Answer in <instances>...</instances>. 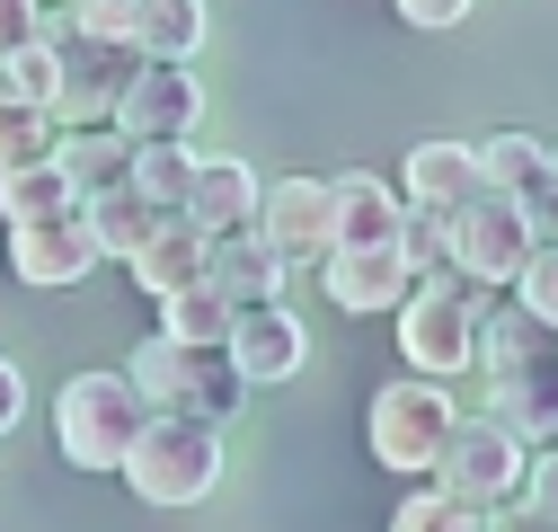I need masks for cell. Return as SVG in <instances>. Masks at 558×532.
I'll return each instance as SVG.
<instances>
[{
    "instance_id": "31",
    "label": "cell",
    "mask_w": 558,
    "mask_h": 532,
    "mask_svg": "<svg viewBox=\"0 0 558 532\" xmlns=\"http://www.w3.org/2000/svg\"><path fill=\"white\" fill-rule=\"evenodd\" d=\"M62 10H72V36H98V45L133 36V0H62Z\"/></svg>"
},
{
    "instance_id": "20",
    "label": "cell",
    "mask_w": 558,
    "mask_h": 532,
    "mask_svg": "<svg viewBox=\"0 0 558 532\" xmlns=\"http://www.w3.org/2000/svg\"><path fill=\"white\" fill-rule=\"evenodd\" d=\"M204 36H214V10L204 0H133V53L143 62H186V53H204Z\"/></svg>"
},
{
    "instance_id": "36",
    "label": "cell",
    "mask_w": 558,
    "mask_h": 532,
    "mask_svg": "<svg viewBox=\"0 0 558 532\" xmlns=\"http://www.w3.org/2000/svg\"><path fill=\"white\" fill-rule=\"evenodd\" d=\"M487 532H558V523H541L532 506H506V515H497V523H487Z\"/></svg>"
},
{
    "instance_id": "14",
    "label": "cell",
    "mask_w": 558,
    "mask_h": 532,
    "mask_svg": "<svg viewBox=\"0 0 558 532\" xmlns=\"http://www.w3.org/2000/svg\"><path fill=\"white\" fill-rule=\"evenodd\" d=\"M275 257H328V178H275L257 186V222H248Z\"/></svg>"
},
{
    "instance_id": "4",
    "label": "cell",
    "mask_w": 558,
    "mask_h": 532,
    "mask_svg": "<svg viewBox=\"0 0 558 532\" xmlns=\"http://www.w3.org/2000/svg\"><path fill=\"white\" fill-rule=\"evenodd\" d=\"M124 488L143 506H204L222 488V426L195 418H143V435L124 444Z\"/></svg>"
},
{
    "instance_id": "32",
    "label": "cell",
    "mask_w": 558,
    "mask_h": 532,
    "mask_svg": "<svg viewBox=\"0 0 558 532\" xmlns=\"http://www.w3.org/2000/svg\"><path fill=\"white\" fill-rule=\"evenodd\" d=\"M45 36V0H0V53H19Z\"/></svg>"
},
{
    "instance_id": "8",
    "label": "cell",
    "mask_w": 558,
    "mask_h": 532,
    "mask_svg": "<svg viewBox=\"0 0 558 532\" xmlns=\"http://www.w3.org/2000/svg\"><path fill=\"white\" fill-rule=\"evenodd\" d=\"M523 471H532V444H514L497 418H452V435L435 452V488L461 497V506H478V515L506 506L523 488Z\"/></svg>"
},
{
    "instance_id": "5",
    "label": "cell",
    "mask_w": 558,
    "mask_h": 532,
    "mask_svg": "<svg viewBox=\"0 0 558 532\" xmlns=\"http://www.w3.org/2000/svg\"><path fill=\"white\" fill-rule=\"evenodd\" d=\"M143 399H133L124 373H72L53 399V452L72 471H124V444L143 435Z\"/></svg>"
},
{
    "instance_id": "19",
    "label": "cell",
    "mask_w": 558,
    "mask_h": 532,
    "mask_svg": "<svg viewBox=\"0 0 558 532\" xmlns=\"http://www.w3.org/2000/svg\"><path fill=\"white\" fill-rule=\"evenodd\" d=\"M399 195H408V214H452V205H470V195H478V152H470V143H416Z\"/></svg>"
},
{
    "instance_id": "30",
    "label": "cell",
    "mask_w": 558,
    "mask_h": 532,
    "mask_svg": "<svg viewBox=\"0 0 558 532\" xmlns=\"http://www.w3.org/2000/svg\"><path fill=\"white\" fill-rule=\"evenodd\" d=\"M514 302L549 328V338H558V249H532V266H523V276H514Z\"/></svg>"
},
{
    "instance_id": "9",
    "label": "cell",
    "mask_w": 558,
    "mask_h": 532,
    "mask_svg": "<svg viewBox=\"0 0 558 532\" xmlns=\"http://www.w3.org/2000/svg\"><path fill=\"white\" fill-rule=\"evenodd\" d=\"M133 45H98V36H53V124H72V133H89V124H107L116 116V98H124V81H133Z\"/></svg>"
},
{
    "instance_id": "34",
    "label": "cell",
    "mask_w": 558,
    "mask_h": 532,
    "mask_svg": "<svg viewBox=\"0 0 558 532\" xmlns=\"http://www.w3.org/2000/svg\"><path fill=\"white\" fill-rule=\"evenodd\" d=\"M399 19H408V27H426V36H444V27L470 19V0H399Z\"/></svg>"
},
{
    "instance_id": "33",
    "label": "cell",
    "mask_w": 558,
    "mask_h": 532,
    "mask_svg": "<svg viewBox=\"0 0 558 532\" xmlns=\"http://www.w3.org/2000/svg\"><path fill=\"white\" fill-rule=\"evenodd\" d=\"M523 506H532L541 523H558V452H541L532 471H523Z\"/></svg>"
},
{
    "instance_id": "23",
    "label": "cell",
    "mask_w": 558,
    "mask_h": 532,
    "mask_svg": "<svg viewBox=\"0 0 558 532\" xmlns=\"http://www.w3.org/2000/svg\"><path fill=\"white\" fill-rule=\"evenodd\" d=\"M478 152V186H497V195H514V205H523V195H541L549 186V143H532V133H487V143H470Z\"/></svg>"
},
{
    "instance_id": "35",
    "label": "cell",
    "mask_w": 558,
    "mask_h": 532,
    "mask_svg": "<svg viewBox=\"0 0 558 532\" xmlns=\"http://www.w3.org/2000/svg\"><path fill=\"white\" fill-rule=\"evenodd\" d=\"M19 418H27V373H19L10 355H0V435H10Z\"/></svg>"
},
{
    "instance_id": "6",
    "label": "cell",
    "mask_w": 558,
    "mask_h": 532,
    "mask_svg": "<svg viewBox=\"0 0 558 532\" xmlns=\"http://www.w3.org/2000/svg\"><path fill=\"white\" fill-rule=\"evenodd\" d=\"M452 418H461V409H452V390H444V382L399 373V382L373 390V409H364V444H373L381 471L426 480V471H435V452H444V435H452Z\"/></svg>"
},
{
    "instance_id": "15",
    "label": "cell",
    "mask_w": 558,
    "mask_h": 532,
    "mask_svg": "<svg viewBox=\"0 0 558 532\" xmlns=\"http://www.w3.org/2000/svg\"><path fill=\"white\" fill-rule=\"evenodd\" d=\"M319 285H328V302H337V311L373 319V311H399V302L416 293V266H408L399 249H328Z\"/></svg>"
},
{
    "instance_id": "16",
    "label": "cell",
    "mask_w": 558,
    "mask_h": 532,
    "mask_svg": "<svg viewBox=\"0 0 558 532\" xmlns=\"http://www.w3.org/2000/svg\"><path fill=\"white\" fill-rule=\"evenodd\" d=\"M284 276L293 266L275 257L257 231H231V240H214L204 249V285H214L231 311H257V302H284Z\"/></svg>"
},
{
    "instance_id": "22",
    "label": "cell",
    "mask_w": 558,
    "mask_h": 532,
    "mask_svg": "<svg viewBox=\"0 0 558 532\" xmlns=\"http://www.w3.org/2000/svg\"><path fill=\"white\" fill-rule=\"evenodd\" d=\"M81 222H89V240H98V257H133L169 214L160 205H143L133 186H98V195H81Z\"/></svg>"
},
{
    "instance_id": "3",
    "label": "cell",
    "mask_w": 558,
    "mask_h": 532,
    "mask_svg": "<svg viewBox=\"0 0 558 532\" xmlns=\"http://www.w3.org/2000/svg\"><path fill=\"white\" fill-rule=\"evenodd\" d=\"M478 328H487V293L470 276H416V293L399 302V355L416 382H452L478 364Z\"/></svg>"
},
{
    "instance_id": "25",
    "label": "cell",
    "mask_w": 558,
    "mask_h": 532,
    "mask_svg": "<svg viewBox=\"0 0 558 532\" xmlns=\"http://www.w3.org/2000/svg\"><path fill=\"white\" fill-rule=\"evenodd\" d=\"M231 302L214 293V285H186V293H169L160 302V338H178V347H231Z\"/></svg>"
},
{
    "instance_id": "27",
    "label": "cell",
    "mask_w": 558,
    "mask_h": 532,
    "mask_svg": "<svg viewBox=\"0 0 558 532\" xmlns=\"http://www.w3.org/2000/svg\"><path fill=\"white\" fill-rule=\"evenodd\" d=\"M36 160H53V116L0 98V178H10V169H36Z\"/></svg>"
},
{
    "instance_id": "18",
    "label": "cell",
    "mask_w": 558,
    "mask_h": 532,
    "mask_svg": "<svg viewBox=\"0 0 558 532\" xmlns=\"http://www.w3.org/2000/svg\"><path fill=\"white\" fill-rule=\"evenodd\" d=\"M204 249H214V240H204V231H195L186 214H169V222H160V231H151L143 249L124 257V276L143 285L151 302H169V293H186V285H204Z\"/></svg>"
},
{
    "instance_id": "13",
    "label": "cell",
    "mask_w": 558,
    "mask_h": 532,
    "mask_svg": "<svg viewBox=\"0 0 558 532\" xmlns=\"http://www.w3.org/2000/svg\"><path fill=\"white\" fill-rule=\"evenodd\" d=\"M222 355H231V373H240L248 390H257V382H293V373L311 364V328H302L284 302H257V311L231 319V347H222Z\"/></svg>"
},
{
    "instance_id": "1",
    "label": "cell",
    "mask_w": 558,
    "mask_h": 532,
    "mask_svg": "<svg viewBox=\"0 0 558 532\" xmlns=\"http://www.w3.org/2000/svg\"><path fill=\"white\" fill-rule=\"evenodd\" d=\"M478 364H487V409L514 444H549L558 435V338L514 302V311H487L478 328Z\"/></svg>"
},
{
    "instance_id": "26",
    "label": "cell",
    "mask_w": 558,
    "mask_h": 532,
    "mask_svg": "<svg viewBox=\"0 0 558 532\" xmlns=\"http://www.w3.org/2000/svg\"><path fill=\"white\" fill-rule=\"evenodd\" d=\"M45 214H72V186H62V169L53 160H36V169H10L0 178V222H45Z\"/></svg>"
},
{
    "instance_id": "24",
    "label": "cell",
    "mask_w": 558,
    "mask_h": 532,
    "mask_svg": "<svg viewBox=\"0 0 558 532\" xmlns=\"http://www.w3.org/2000/svg\"><path fill=\"white\" fill-rule=\"evenodd\" d=\"M124 186L143 195V205L178 214V205H186V186H195V152H186V143H133V169H124Z\"/></svg>"
},
{
    "instance_id": "10",
    "label": "cell",
    "mask_w": 558,
    "mask_h": 532,
    "mask_svg": "<svg viewBox=\"0 0 558 532\" xmlns=\"http://www.w3.org/2000/svg\"><path fill=\"white\" fill-rule=\"evenodd\" d=\"M124 143H186V133L204 124V81L195 62H133V81L107 116Z\"/></svg>"
},
{
    "instance_id": "17",
    "label": "cell",
    "mask_w": 558,
    "mask_h": 532,
    "mask_svg": "<svg viewBox=\"0 0 558 532\" xmlns=\"http://www.w3.org/2000/svg\"><path fill=\"white\" fill-rule=\"evenodd\" d=\"M204 240H231L257 222V169L248 160H195V186H186V205H178Z\"/></svg>"
},
{
    "instance_id": "21",
    "label": "cell",
    "mask_w": 558,
    "mask_h": 532,
    "mask_svg": "<svg viewBox=\"0 0 558 532\" xmlns=\"http://www.w3.org/2000/svg\"><path fill=\"white\" fill-rule=\"evenodd\" d=\"M53 169H62V186H72V205H81V195H98V186H124V169H133V143H124L116 124L53 133Z\"/></svg>"
},
{
    "instance_id": "28",
    "label": "cell",
    "mask_w": 558,
    "mask_h": 532,
    "mask_svg": "<svg viewBox=\"0 0 558 532\" xmlns=\"http://www.w3.org/2000/svg\"><path fill=\"white\" fill-rule=\"evenodd\" d=\"M0 98H19V107H53V45H19V53H0Z\"/></svg>"
},
{
    "instance_id": "29",
    "label": "cell",
    "mask_w": 558,
    "mask_h": 532,
    "mask_svg": "<svg viewBox=\"0 0 558 532\" xmlns=\"http://www.w3.org/2000/svg\"><path fill=\"white\" fill-rule=\"evenodd\" d=\"M390 532H487V515L461 506V497H444V488H416V497L390 515Z\"/></svg>"
},
{
    "instance_id": "7",
    "label": "cell",
    "mask_w": 558,
    "mask_h": 532,
    "mask_svg": "<svg viewBox=\"0 0 558 532\" xmlns=\"http://www.w3.org/2000/svg\"><path fill=\"white\" fill-rule=\"evenodd\" d=\"M444 266H452V276H470L478 293L514 285L523 266H532V231H523V214H514V195L478 186L470 205H452V214H444Z\"/></svg>"
},
{
    "instance_id": "11",
    "label": "cell",
    "mask_w": 558,
    "mask_h": 532,
    "mask_svg": "<svg viewBox=\"0 0 558 532\" xmlns=\"http://www.w3.org/2000/svg\"><path fill=\"white\" fill-rule=\"evenodd\" d=\"M408 231V195L373 169H345L328 178V249H399Z\"/></svg>"
},
{
    "instance_id": "37",
    "label": "cell",
    "mask_w": 558,
    "mask_h": 532,
    "mask_svg": "<svg viewBox=\"0 0 558 532\" xmlns=\"http://www.w3.org/2000/svg\"><path fill=\"white\" fill-rule=\"evenodd\" d=\"M549 160H558V152H549Z\"/></svg>"
},
{
    "instance_id": "2",
    "label": "cell",
    "mask_w": 558,
    "mask_h": 532,
    "mask_svg": "<svg viewBox=\"0 0 558 532\" xmlns=\"http://www.w3.org/2000/svg\"><path fill=\"white\" fill-rule=\"evenodd\" d=\"M124 382H133L143 409L195 418V426H231L240 399H248V382L231 373L222 347H178V338H143V347H133V364H124Z\"/></svg>"
},
{
    "instance_id": "12",
    "label": "cell",
    "mask_w": 558,
    "mask_h": 532,
    "mask_svg": "<svg viewBox=\"0 0 558 532\" xmlns=\"http://www.w3.org/2000/svg\"><path fill=\"white\" fill-rule=\"evenodd\" d=\"M89 266H98V240H89L81 205H72V214H45V222H19V231H10V276H19V285H45V293H62V285H81Z\"/></svg>"
}]
</instances>
